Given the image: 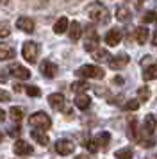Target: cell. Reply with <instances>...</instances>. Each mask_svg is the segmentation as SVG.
I'll return each mask as SVG.
<instances>
[{
	"instance_id": "obj_8",
	"label": "cell",
	"mask_w": 157,
	"mask_h": 159,
	"mask_svg": "<svg viewBox=\"0 0 157 159\" xmlns=\"http://www.w3.org/2000/svg\"><path fill=\"white\" fill-rule=\"evenodd\" d=\"M16 27L20 30H23V32H27V34H30V32H34L36 23H34V20L29 18V16H20V18L16 20Z\"/></svg>"
},
{
	"instance_id": "obj_31",
	"label": "cell",
	"mask_w": 157,
	"mask_h": 159,
	"mask_svg": "<svg viewBox=\"0 0 157 159\" xmlns=\"http://www.w3.org/2000/svg\"><path fill=\"white\" fill-rule=\"evenodd\" d=\"M125 109H127V111H137V109H139V102L137 100H128L127 104H125Z\"/></svg>"
},
{
	"instance_id": "obj_24",
	"label": "cell",
	"mask_w": 157,
	"mask_h": 159,
	"mask_svg": "<svg viewBox=\"0 0 157 159\" xmlns=\"http://www.w3.org/2000/svg\"><path fill=\"white\" fill-rule=\"evenodd\" d=\"M93 59L98 61V63H102V61H109L111 56H109V52H107L105 48H96V50H93Z\"/></svg>"
},
{
	"instance_id": "obj_25",
	"label": "cell",
	"mask_w": 157,
	"mask_h": 159,
	"mask_svg": "<svg viewBox=\"0 0 157 159\" xmlns=\"http://www.w3.org/2000/svg\"><path fill=\"white\" fill-rule=\"evenodd\" d=\"M87 89H89V84L84 82V80H77V82H73V84H71V91H75L77 95L84 93V91H87Z\"/></svg>"
},
{
	"instance_id": "obj_32",
	"label": "cell",
	"mask_w": 157,
	"mask_h": 159,
	"mask_svg": "<svg viewBox=\"0 0 157 159\" xmlns=\"http://www.w3.org/2000/svg\"><path fill=\"white\" fill-rule=\"evenodd\" d=\"M86 147H87V150L91 152V154H95V152L98 150V147H96V143H95V139H87V141H86Z\"/></svg>"
},
{
	"instance_id": "obj_4",
	"label": "cell",
	"mask_w": 157,
	"mask_h": 159,
	"mask_svg": "<svg viewBox=\"0 0 157 159\" xmlns=\"http://www.w3.org/2000/svg\"><path fill=\"white\" fill-rule=\"evenodd\" d=\"M38 54H39V47L34 41H25L21 47V56L27 63H36L38 61Z\"/></svg>"
},
{
	"instance_id": "obj_16",
	"label": "cell",
	"mask_w": 157,
	"mask_h": 159,
	"mask_svg": "<svg viewBox=\"0 0 157 159\" xmlns=\"http://www.w3.org/2000/svg\"><path fill=\"white\" fill-rule=\"evenodd\" d=\"M30 136H32V139H34L36 143H39V145H48V134H47L45 130H41V129H32V130H30Z\"/></svg>"
},
{
	"instance_id": "obj_34",
	"label": "cell",
	"mask_w": 157,
	"mask_h": 159,
	"mask_svg": "<svg viewBox=\"0 0 157 159\" xmlns=\"http://www.w3.org/2000/svg\"><path fill=\"white\" fill-rule=\"evenodd\" d=\"M9 98H11V95L7 91H4V89H0V102H7Z\"/></svg>"
},
{
	"instance_id": "obj_44",
	"label": "cell",
	"mask_w": 157,
	"mask_h": 159,
	"mask_svg": "<svg viewBox=\"0 0 157 159\" xmlns=\"http://www.w3.org/2000/svg\"><path fill=\"white\" fill-rule=\"evenodd\" d=\"M2 139H4V132H0V143H2Z\"/></svg>"
},
{
	"instance_id": "obj_23",
	"label": "cell",
	"mask_w": 157,
	"mask_h": 159,
	"mask_svg": "<svg viewBox=\"0 0 157 159\" xmlns=\"http://www.w3.org/2000/svg\"><path fill=\"white\" fill-rule=\"evenodd\" d=\"M143 79H145V80H154V79H157V63L150 65L148 68H145V72H143Z\"/></svg>"
},
{
	"instance_id": "obj_9",
	"label": "cell",
	"mask_w": 157,
	"mask_h": 159,
	"mask_svg": "<svg viewBox=\"0 0 157 159\" xmlns=\"http://www.w3.org/2000/svg\"><path fill=\"white\" fill-rule=\"evenodd\" d=\"M39 70H41V73L45 75V77H48V79H54L57 75V65L56 63H52V61H48V59H45L41 63V66H39Z\"/></svg>"
},
{
	"instance_id": "obj_45",
	"label": "cell",
	"mask_w": 157,
	"mask_h": 159,
	"mask_svg": "<svg viewBox=\"0 0 157 159\" xmlns=\"http://www.w3.org/2000/svg\"><path fill=\"white\" fill-rule=\"evenodd\" d=\"M137 2H139V4H141V2H145V0H137Z\"/></svg>"
},
{
	"instance_id": "obj_15",
	"label": "cell",
	"mask_w": 157,
	"mask_h": 159,
	"mask_svg": "<svg viewBox=\"0 0 157 159\" xmlns=\"http://www.w3.org/2000/svg\"><path fill=\"white\" fill-rule=\"evenodd\" d=\"M68 34H70V39L71 41H77L78 38L82 36V25L75 20V22H71L68 25Z\"/></svg>"
},
{
	"instance_id": "obj_6",
	"label": "cell",
	"mask_w": 157,
	"mask_h": 159,
	"mask_svg": "<svg viewBox=\"0 0 157 159\" xmlns=\"http://www.w3.org/2000/svg\"><path fill=\"white\" fill-rule=\"evenodd\" d=\"M75 150V143L71 139H57L56 141V152L61 156H68Z\"/></svg>"
},
{
	"instance_id": "obj_30",
	"label": "cell",
	"mask_w": 157,
	"mask_h": 159,
	"mask_svg": "<svg viewBox=\"0 0 157 159\" xmlns=\"http://www.w3.org/2000/svg\"><path fill=\"white\" fill-rule=\"evenodd\" d=\"M25 91H27L29 97H39V95H41V89H39L38 86H27Z\"/></svg>"
},
{
	"instance_id": "obj_18",
	"label": "cell",
	"mask_w": 157,
	"mask_h": 159,
	"mask_svg": "<svg viewBox=\"0 0 157 159\" xmlns=\"http://www.w3.org/2000/svg\"><path fill=\"white\" fill-rule=\"evenodd\" d=\"M68 25H70L68 18H66V16H61V18L54 23V32H56V34H63V32L68 30Z\"/></svg>"
},
{
	"instance_id": "obj_20",
	"label": "cell",
	"mask_w": 157,
	"mask_h": 159,
	"mask_svg": "<svg viewBox=\"0 0 157 159\" xmlns=\"http://www.w3.org/2000/svg\"><path fill=\"white\" fill-rule=\"evenodd\" d=\"M73 102H75V106H77L78 109H82V111H84V109L89 107L91 98H89L86 93H80V95H77V97H75V100H73Z\"/></svg>"
},
{
	"instance_id": "obj_35",
	"label": "cell",
	"mask_w": 157,
	"mask_h": 159,
	"mask_svg": "<svg viewBox=\"0 0 157 159\" xmlns=\"http://www.w3.org/2000/svg\"><path fill=\"white\" fill-rule=\"evenodd\" d=\"M141 65H143V66H146V65H154V59L150 57V56H146V57H145V59L141 61Z\"/></svg>"
},
{
	"instance_id": "obj_14",
	"label": "cell",
	"mask_w": 157,
	"mask_h": 159,
	"mask_svg": "<svg viewBox=\"0 0 157 159\" xmlns=\"http://www.w3.org/2000/svg\"><path fill=\"white\" fill-rule=\"evenodd\" d=\"M120 41H121V30L120 29H111L105 34V43L109 47H116V45H120Z\"/></svg>"
},
{
	"instance_id": "obj_11",
	"label": "cell",
	"mask_w": 157,
	"mask_h": 159,
	"mask_svg": "<svg viewBox=\"0 0 157 159\" xmlns=\"http://www.w3.org/2000/svg\"><path fill=\"white\" fill-rule=\"evenodd\" d=\"M9 73H11L13 77H16V79H20V80H27L29 77H30V72L21 65H13L9 68Z\"/></svg>"
},
{
	"instance_id": "obj_36",
	"label": "cell",
	"mask_w": 157,
	"mask_h": 159,
	"mask_svg": "<svg viewBox=\"0 0 157 159\" xmlns=\"http://www.w3.org/2000/svg\"><path fill=\"white\" fill-rule=\"evenodd\" d=\"M20 130H21V129H18V127H11V129H9V134H11V136H16Z\"/></svg>"
},
{
	"instance_id": "obj_21",
	"label": "cell",
	"mask_w": 157,
	"mask_h": 159,
	"mask_svg": "<svg viewBox=\"0 0 157 159\" xmlns=\"http://www.w3.org/2000/svg\"><path fill=\"white\" fill-rule=\"evenodd\" d=\"M136 39H137L139 45H145L146 41H148V29H146L145 25H141V27L136 29Z\"/></svg>"
},
{
	"instance_id": "obj_3",
	"label": "cell",
	"mask_w": 157,
	"mask_h": 159,
	"mask_svg": "<svg viewBox=\"0 0 157 159\" xmlns=\"http://www.w3.org/2000/svg\"><path fill=\"white\" fill-rule=\"evenodd\" d=\"M29 123L34 127V129H41V130H47L50 129V125H52V120H50V116L47 113H43V111H38L34 115H30L29 118Z\"/></svg>"
},
{
	"instance_id": "obj_5",
	"label": "cell",
	"mask_w": 157,
	"mask_h": 159,
	"mask_svg": "<svg viewBox=\"0 0 157 159\" xmlns=\"http://www.w3.org/2000/svg\"><path fill=\"white\" fill-rule=\"evenodd\" d=\"M13 150L16 156H30L32 152H34V148H32V145L27 143V141H23V139H16L13 145Z\"/></svg>"
},
{
	"instance_id": "obj_38",
	"label": "cell",
	"mask_w": 157,
	"mask_h": 159,
	"mask_svg": "<svg viewBox=\"0 0 157 159\" xmlns=\"http://www.w3.org/2000/svg\"><path fill=\"white\" fill-rule=\"evenodd\" d=\"M7 80V73H2L0 72V82H6Z\"/></svg>"
},
{
	"instance_id": "obj_13",
	"label": "cell",
	"mask_w": 157,
	"mask_h": 159,
	"mask_svg": "<svg viewBox=\"0 0 157 159\" xmlns=\"http://www.w3.org/2000/svg\"><path fill=\"white\" fill-rule=\"evenodd\" d=\"M16 56V50H14L13 45L9 43H0V61H9Z\"/></svg>"
},
{
	"instance_id": "obj_37",
	"label": "cell",
	"mask_w": 157,
	"mask_h": 159,
	"mask_svg": "<svg viewBox=\"0 0 157 159\" xmlns=\"http://www.w3.org/2000/svg\"><path fill=\"white\" fill-rule=\"evenodd\" d=\"M152 45H155L157 47V30L154 32V36H152Z\"/></svg>"
},
{
	"instance_id": "obj_28",
	"label": "cell",
	"mask_w": 157,
	"mask_h": 159,
	"mask_svg": "<svg viewBox=\"0 0 157 159\" xmlns=\"http://www.w3.org/2000/svg\"><path fill=\"white\" fill-rule=\"evenodd\" d=\"M116 159H132V150L130 148H120V150H116Z\"/></svg>"
},
{
	"instance_id": "obj_27",
	"label": "cell",
	"mask_w": 157,
	"mask_h": 159,
	"mask_svg": "<svg viewBox=\"0 0 157 159\" xmlns=\"http://www.w3.org/2000/svg\"><path fill=\"white\" fill-rule=\"evenodd\" d=\"M148 98H150V89H148V86H141L139 89H137V100L146 102Z\"/></svg>"
},
{
	"instance_id": "obj_17",
	"label": "cell",
	"mask_w": 157,
	"mask_h": 159,
	"mask_svg": "<svg viewBox=\"0 0 157 159\" xmlns=\"http://www.w3.org/2000/svg\"><path fill=\"white\" fill-rule=\"evenodd\" d=\"M116 18H118V22L127 23V22H130L132 13H130V9H128V7L121 6V7H116Z\"/></svg>"
},
{
	"instance_id": "obj_33",
	"label": "cell",
	"mask_w": 157,
	"mask_h": 159,
	"mask_svg": "<svg viewBox=\"0 0 157 159\" xmlns=\"http://www.w3.org/2000/svg\"><path fill=\"white\" fill-rule=\"evenodd\" d=\"M141 22L143 23H150V22H154V11H148V13H145L141 18Z\"/></svg>"
},
{
	"instance_id": "obj_42",
	"label": "cell",
	"mask_w": 157,
	"mask_h": 159,
	"mask_svg": "<svg viewBox=\"0 0 157 159\" xmlns=\"http://www.w3.org/2000/svg\"><path fill=\"white\" fill-rule=\"evenodd\" d=\"M75 159H91V157H87V156H77Z\"/></svg>"
},
{
	"instance_id": "obj_10",
	"label": "cell",
	"mask_w": 157,
	"mask_h": 159,
	"mask_svg": "<svg viewBox=\"0 0 157 159\" xmlns=\"http://www.w3.org/2000/svg\"><path fill=\"white\" fill-rule=\"evenodd\" d=\"M128 56L127 54H118V56H114V57L109 59V66L113 68V70H120V68H125L128 65Z\"/></svg>"
},
{
	"instance_id": "obj_41",
	"label": "cell",
	"mask_w": 157,
	"mask_h": 159,
	"mask_svg": "<svg viewBox=\"0 0 157 159\" xmlns=\"http://www.w3.org/2000/svg\"><path fill=\"white\" fill-rule=\"evenodd\" d=\"M14 91H21V86H20V84H14Z\"/></svg>"
},
{
	"instance_id": "obj_29",
	"label": "cell",
	"mask_w": 157,
	"mask_h": 159,
	"mask_svg": "<svg viewBox=\"0 0 157 159\" xmlns=\"http://www.w3.org/2000/svg\"><path fill=\"white\" fill-rule=\"evenodd\" d=\"M11 34V27L6 20H0V38H6Z\"/></svg>"
},
{
	"instance_id": "obj_40",
	"label": "cell",
	"mask_w": 157,
	"mask_h": 159,
	"mask_svg": "<svg viewBox=\"0 0 157 159\" xmlns=\"http://www.w3.org/2000/svg\"><path fill=\"white\" fill-rule=\"evenodd\" d=\"M114 82H116V84H123V79H121V77H114Z\"/></svg>"
},
{
	"instance_id": "obj_1",
	"label": "cell",
	"mask_w": 157,
	"mask_h": 159,
	"mask_svg": "<svg viewBox=\"0 0 157 159\" xmlns=\"http://www.w3.org/2000/svg\"><path fill=\"white\" fill-rule=\"evenodd\" d=\"M86 11H87L89 20H93V22H96V23L109 22V11H107V7L102 2H93V4H89Z\"/></svg>"
},
{
	"instance_id": "obj_2",
	"label": "cell",
	"mask_w": 157,
	"mask_h": 159,
	"mask_svg": "<svg viewBox=\"0 0 157 159\" xmlns=\"http://www.w3.org/2000/svg\"><path fill=\"white\" fill-rule=\"evenodd\" d=\"M75 75L82 77V79H104L105 72H104V68H100L96 65H84L75 72Z\"/></svg>"
},
{
	"instance_id": "obj_43",
	"label": "cell",
	"mask_w": 157,
	"mask_h": 159,
	"mask_svg": "<svg viewBox=\"0 0 157 159\" xmlns=\"http://www.w3.org/2000/svg\"><path fill=\"white\" fill-rule=\"evenodd\" d=\"M154 22H157V9L154 11Z\"/></svg>"
},
{
	"instance_id": "obj_12",
	"label": "cell",
	"mask_w": 157,
	"mask_h": 159,
	"mask_svg": "<svg viewBox=\"0 0 157 159\" xmlns=\"http://www.w3.org/2000/svg\"><path fill=\"white\" fill-rule=\"evenodd\" d=\"M48 104L56 111H63L64 106H66V100H64V97L61 93H52V95H48Z\"/></svg>"
},
{
	"instance_id": "obj_22",
	"label": "cell",
	"mask_w": 157,
	"mask_h": 159,
	"mask_svg": "<svg viewBox=\"0 0 157 159\" xmlns=\"http://www.w3.org/2000/svg\"><path fill=\"white\" fill-rule=\"evenodd\" d=\"M154 129H155V118H154V115H146V118H145V125H143V132L150 136V134L154 132Z\"/></svg>"
},
{
	"instance_id": "obj_39",
	"label": "cell",
	"mask_w": 157,
	"mask_h": 159,
	"mask_svg": "<svg viewBox=\"0 0 157 159\" xmlns=\"http://www.w3.org/2000/svg\"><path fill=\"white\" fill-rule=\"evenodd\" d=\"M4 120H6V111L0 109V122H4Z\"/></svg>"
},
{
	"instance_id": "obj_19",
	"label": "cell",
	"mask_w": 157,
	"mask_h": 159,
	"mask_svg": "<svg viewBox=\"0 0 157 159\" xmlns=\"http://www.w3.org/2000/svg\"><path fill=\"white\" fill-rule=\"evenodd\" d=\"M96 147H102V148H107L109 147V141H111V134L109 132H98L96 138H93Z\"/></svg>"
},
{
	"instance_id": "obj_26",
	"label": "cell",
	"mask_w": 157,
	"mask_h": 159,
	"mask_svg": "<svg viewBox=\"0 0 157 159\" xmlns=\"http://www.w3.org/2000/svg\"><path fill=\"white\" fill-rule=\"evenodd\" d=\"M9 115L13 118L14 122H21V118H23V109L18 107V106H13V107L9 109Z\"/></svg>"
},
{
	"instance_id": "obj_7",
	"label": "cell",
	"mask_w": 157,
	"mask_h": 159,
	"mask_svg": "<svg viewBox=\"0 0 157 159\" xmlns=\"http://www.w3.org/2000/svg\"><path fill=\"white\" fill-rule=\"evenodd\" d=\"M96 45H98V36H96L95 29H93V27H89V29H87V32H86L84 48L87 52H93V50H96Z\"/></svg>"
}]
</instances>
